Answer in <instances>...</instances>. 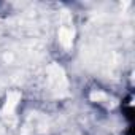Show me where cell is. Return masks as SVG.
I'll list each match as a JSON object with an SVG mask.
<instances>
[{"instance_id":"1","label":"cell","mask_w":135,"mask_h":135,"mask_svg":"<svg viewBox=\"0 0 135 135\" xmlns=\"http://www.w3.org/2000/svg\"><path fill=\"white\" fill-rule=\"evenodd\" d=\"M48 86L51 94L56 99H64L69 97L70 91H69V80L64 72V69L59 64H51L48 67Z\"/></svg>"},{"instance_id":"2","label":"cell","mask_w":135,"mask_h":135,"mask_svg":"<svg viewBox=\"0 0 135 135\" xmlns=\"http://www.w3.org/2000/svg\"><path fill=\"white\" fill-rule=\"evenodd\" d=\"M73 27H72V18L64 13L62 15V26L59 29V43L64 46V49H70L73 45Z\"/></svg>"},{"instance_id":"4","label":"cell","mask_w":135,"mask_h":135,"mask_svg":"<svg viewBox=\"0 0 135 135\" xmlns=\"http://www.w3.org/2000/svg\"><path fill=\"white\" fill-rule=\"evenodd\" d=\"M89 99H91L92 102H110V100H111L110 95L105 94V92H102V91H92V92L89 94Z\"/></svg>"},{"instance_id":"3","label":"cell","mask_w":135,"mask_h":135,"mask_svg":"<svg viewBox=\"0 0 135 135\" xmlns=\"http://www.w3.org/2000/svg\"><path fill=\"white\" fill-rule=\"evenodd\" d=\"M19 100H21V92H19V91H11V92L8 94V97H7V102H5L3 108H2V114L11 116L13 111H15V108L18 107Z\"/></svg>"}]
</instances>
